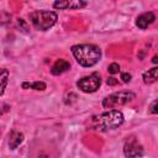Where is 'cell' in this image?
Returning a JSON list of instances; mask_svg holds the SVG:
<instances>
[{
    "mask_svg": "<svg viewBox=\"0 0 158 158\" xmlns=\"http://www.w3.org/2000/svg\"><path fill=\"white\" fill-rule=\"evenodd\" d=\"M121 80H122L123 83H128V81L131 80V74H130V73H122V74H121Z\"/></svg>",
    "mask_w": 158,
    "mask_h": 158,
    "instance_id": "obj_16",
    "label": "cell"
},
{
    "mask_svg": "<svg viewBox=\"0 0 158 158\" xmlns=\"http://www.w3.org/2000/svg\"><path fill=\"white\" fill-rule=\"evenodd\" d=\"M123 120L125 117L121 111L109 110L98 116H93L90 121V127L93 130H100V131L115 130L123 123Z\"/></svg>",
    "mask_w": 158,
    "mask_h": 158,
    "instance_id": "obj_2",
    "label": "cell"
},
{
    "mask_svg": "<svg viewBox=\"0 0 158 158\" xmlns=\"http://www.w3.org/2000/svg\"><path fill=\"white\" fill-rule=\"evenodd\" d=\"M30 20L36 30L47 31L56 25L57 14L49 10H36L30 14Z\"/></svg>",
    "mask_w": 158,
    "mask_h": 158,
    "instance_id": "obj_3",
    "label": "cell"
},
{
    "mask_svg": "<svg viewBox=\"0 0 158 158\" xmlns=\"http://www.w3.org/2000/svg\"><path fill=\"white\" fill-rule=\"evenodd\" d=\"M154 20H156V16H154L153 12H151V11L143 12V14H141V15L136 19V25H137L138 28L146 30L149 25H152V23L154 22Z\"/></svg>",
    "mask_w": 158,
    "mask_h": 158,
    "instance_id": "obj_8",
    "label": "cell"
},
{
    "mask_svg": "<svg viewBox=\"0 0 158 158\" xmlns=\"http://www.w3.org/2000/svg\"><path fill=\"white\" fill-rule=\"evenodd\" d=\"M72 53H73L75 60L81 67H86V68L95 65L101 58L100 48L98 46L90 44V43H83V44L73 46Z\"/></svg>",
    "mask_w": 158,
    "mask_h": 158,
    "instance_id": "obj_1",
    "label": "cell"
},
{
    "mask_svg": "<svg viewBox=\"0 0 158 158\" xmlns=\"http://www.w3.org/2000/svg\"><path fill=\"white\" fill-rule=\"evenodd\" d=\"M17 22H19V26H21V27L23 28V30H22L23 32H28V26H27V23L25 22V20L19 19V21H17Z\"/></svg>",
    "mask_w": 158,
    "mask_h": 158,
    "instance_id": "obj_15",
    "label": "cell"
},
{
    "mask_svg": "<svg viewBox=\"0 0 158 158\" xmlns=\"http://www.w3.org/2000/svg\"><path fill=\"white\" fill-rule=\"evenodd\" d=\"M136 98V95L131 91H118L110 94L102 100V107L105 109H112L115 106H121L125 104H128Z\"/></svg>",
    "mask_w": 158,
    "mask_h": 158,
    "instance_id": "obj_4",
    "label": "cell"
},
{
    "mask_svg": "<svg viewBox=\"0 0 158 158\" xmlns=\"http://www.w3.org/2000/svg\"><path fill=\"white\" fill-rule=\"evenodd\" d=\"M23 141V135L16 130H12L11 133L9 135V147L10 149H15L17 148Z\"/></svg>",
    "mask_w": 158,
    "mask_h": 158,
    "instance_id": "obj_10",
    "label": "cell"
},
{
    "mask_svg": "<svg viewBox=\"0 0 158 158\" xmlns=\"http://www.w3.org/2000/svg\"><path fill=\"white\" fill-rule=\"evenodd\" d=\"M118 83V80L116 79V78H114V77H110L109 79H107V84L109 85H116Z\"/></svg>",
    "mask_w": 158,
    "mask_h": 158,
    "instance_id": "obj_18",
    "label": "cell"
},
{
    "mask_svg": "<svg viewBox=\"0 0 158 158\" xmlns=\"http://www.w3.org/2000/svg\"><path fill=\"white\" fill-rule=\"evenodd\" d=\"M157 77H158V68L153 67V68H151L143 73V81L146 84H152L157 80Z\"/></svg>",
    "mask_w": 158,
    "mask_h": 158,
    "instance_id": "obj_11",
    "label": "cell"
},
{
    "mask_svg": "<svg viewBox=\"0 0 158 158\" xmlns=\"http://www.w3.org/2000/svg\"><path fill=\"white\" fill-rule=\"evenodd\" d=\"M123 153L126 157H139L143 156V148L135 137H130L125 142Z\"/></svg>",
    "mask_w": 158,
    "mask_h": 158,
    "instance_id": "obj_6",
    "label": "cell"
},
{
    "mask_svg": "<svg viewBox=\"0 0 158 158\" xmlns=\"http://www.w3.org/2000/svg\"><path fill=\"white\" fill-rule=\"evenodd\" d=\"M7 80H9V70L5 68H0V95L4 94L5 88L7 85Z\"/></svg>",
    "mask_w": 158,
    "mask_h": 158,
    "instance_id": "obj_12",
    "label": "cell"
},
{
    "mask_svg": "<svg viewBox=\"0 0 158 158\" xmlns=\"http://www.w3.org/2000/svg\"><path fill=\"white\" fill-rule=\"evenodd\" d=\"M101 85V78L99 73H93L90 75L83 77L77 81V86L83 93H94Z\"/></svg>",
    "mask_w": 158,
    "mask_h": 158,
    "instance_id": "obj_5",
    "label": "cell"
},
{
    "mask_svg": "<svg viewBox=\"0 0 158 158\" xmlns=\"http://www.w3.org/2000/svg\"><path fill=\"white\" fill-rule=\"evenodd\" d=\"M153 63H157V56L153 57Z\"/></svg>",
    "mask_w": 158,
    "mask_h": 158,
    "instance_id": "obj_19",
    "label": "cell"
},
{
    "mask_svg": "<svg viewBox=\"0 0 158 158\" xmlns=\"http://www.w3.org/2000/svg\"><path fill=\"white\" fill-rule=\"evenodd\" d=\"M23 89H35V90H41V91H43L46 88H47V85H46V83H43V81H33V83H22V85H21Z\"/></svg>",
    "mask_w": 158,
    "mask_h": 158,
    "instance_id": "obj_13",
    "label": "cell"
},
{
    "mask_svg": "<svg viewBox=\"0 0 158 158\" xmlns=\"http://www.w3.org/2000/svg\"><path fill=\"white\" fill-rule=\"evenodd\" d=\"M107 70H109V73L110 74H116V73H118L120 72V65L117 64V63H111L109 67H107Z\"/></svg>",
    "mask_w": 158,
    "mask_h": 158,
    "instance_id": "obj_14",
    "label": "cell"
},
{
    "mask_svg": "<svg viewBox=\"0 0 158 158\" xmlns=\"http://www.w3.org/2000/svg\"><path fill=\"white\" fill-rule=\"evenodd\" d=\"M68 69H70V63L68 60H65V59H58L52 65L51 73L53 75H59V74H63L64 72H67Z\"/></svg>",
    "mask_w": 158,
    "mask_h": 158,
    "instance_id": "obj_9",
    "label": "cell"
},
{
    "mask_svg": "<svg viewBox=\"0 0 158 158\" xmlns=\"http://www.w3.org/2000/svg\"><path fill=\"white\" fill-rule=\"evenodd\" d=\"M53 6L54 9H59V10L83 9L85 6V0H56Z\"/></svg>",
    "mask_w": 158,
    "mask_h": 158,
    "instance_id": "obj_7",
    "label": "cell"
},
{
    "mask_svg": "<svg viewBox=\"0 0 158 158\" xmlns=\"http://www.w3.org/2000/svg\"><path fill=\"white\" fill-rule=\"evenodd\" d=\"M157 104H158V101L154 100V101L152 102V105L149 106V112H151V114H157Z\"/></svg>",
    "mask_w": 158,
    "mask_h": 158,
    "instance_id": "obj_17",
    "label": "cell"
}]
</instances>
